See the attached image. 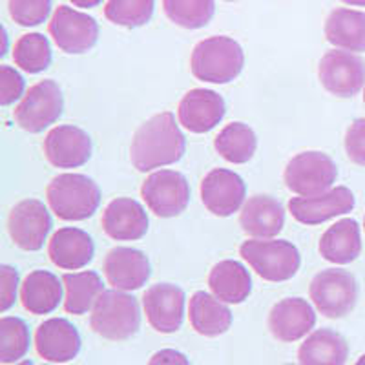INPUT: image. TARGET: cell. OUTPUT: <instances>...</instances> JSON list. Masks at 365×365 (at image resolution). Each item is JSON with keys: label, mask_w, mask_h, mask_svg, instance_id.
<instances>
[{"label": "cell", "mask_w": 365, "mask_h": 365, "mask_svg": "<svg viewBox=\"0 0 365 365\" xmlns=\"http://www.w3.org/2000/svg\"><path fill=\"white\" fill-rule=\"evenodd\" d=\"M141 197L155 216L175 217L187 210L190 185L181 172L158 170L143 182Z\"/></svg>", "instance_id": "10"}, {"label": "cell", "mask_w": 365, "mask_h": 365, "mask_svg": "<svg viewBox=\"0 0 365 365\" xmlns=\"http://www.w3.org/2000/svg\"><path fill=\"white\" fill-rule=\"evenodd\" d=\"M356 205L354 194L347 187H336L311 197H292L289 212L303 225H319L336 216H344Z\"/></svg>", "instance_id": "16"}, {"label": "cell", "mask_w": 365, "mask_h": 365, "mask_svg": "<svg viewBox=\"0 0 365 365\" xmlns=\"http://www.w3.org/2000/svg\"><path fill=\"white\" fill-rule=\"evenodd\" d=\"M344 4L349 6H358V8H365V0H341Z\"/></svg>", "instance_id": "42"}, {"label": "cell", "mask_w": 365, "mask_h": 365, "mask_svg": "<svg viewBox=\"0 0 365 365\" xmlns=\"http://www.w3.org/2000/svg\"><path fill=\"white\" fill-rule=\"evenodd\" d=\"M347 158L358 166H365V117L353 120L345 132Z\"/></svg>", "instance_id": "37"}, {"label": "cell", "mask_w": 365, "mask_h": 365, "mask_svg": "<svg viewBox=\"0 0 365 365\" xmlns=\"http://www.w3.org/2000/svg\"><path fill=\"white\" fill-rule=\"evenodd\" d=\"M13 61L26 73H41L51 64L50 41L42 34L22 35L13 48Z\"/></svg>", "instance_id": "32"}, {"label": "cell", "mask_w": 365, "mask_h": 365, "mask_svg": "<svg viewBox=\"0 0 365 365\" xmlns=\"http://www.w3.org/2000/svg\"><path fill=\"white\" fill-rule=\"evenodd\" d=\"M214 148L228 163L245 165L256 154L257 137L245 123H230L216 135Z\"/></svg>", "instance_id": "31"}, {"label": "cell", "mask_w": 365, "mask_h": 365, "mask_svg": "<svg viewBox=\"0 0 365 365\" xmlns=\"http://www.w3.org/2000/svg\"><path fill=\"white\" fill-rule=\"evenodd\" d=\"M15 365H34V361H31V360H22V361H19V364H15Z\"/></svg>", "instance_id": "44"}, {"label": "cell", "mask_w": 365, "mask_h": 365, "mask_svg": "<svg viewBox=\"0 0 365 365\" xmlns=\"http://www.w3.org/2000/svg\"><path fill=\"white\" fill-rule=\"evenodd\" d=\"M63 285L55 274L48 270H34L21 285V302L31 314H50L63 302Z\"/></svg>", "instance_id": "26"}, {"label": "cell", "mask_w": 365, "mask_h": 365, "mask_svg": "<svg viewBox=\"0 0 365 365\" xmlns=\"http://www.w3.org/2000/svg\"><path fill=\"white\" fill-rule=\"evenodd\" d=\"M187 139L175 123L174 113L163 112L150 117L133 133L130 159L139 172H150L181 161Z\"/></svg>", "instance_id": "1"}, {"label": "cell", "mask_w": 365, "mask_h": 365, "mask_svg": "<svg viewBox=\"0 0 365 365\" xmlns=\"http://www.w3.org/2000/svg\"><path fill=\"white\" fill-rule=\"evenodd\" d=\"M188 318L197 334L216 338L225 334L232 325V312L225 302L205 291H197L188 303Z\"/></svg>", "instance_id": "24"}, {"label": "cell", "mask_w": 365, "mask_h": 365, "mask_svg": "<svg viewBox=\"0 0 365 365\" xmlns=\"http://www.w3.org/2000/svg\"><path fill=\"white\" fill-rule=\"evenodd\" d=\"M364 228H365V217H364Z\"/></svg>", "instance_id": "47"}, {"label": "cell", "mask_w": 365, "mask_h": 365, "mask_svg": "<svg viewBox=\"0 0 365 365\" xmlns=\"http://www.w3.org/2000/svg\"><path fill=\"white\" fill-rule=\"evenodd\" d=\"M154 8L155 0H108L104 6V17L123 28H141L150 22Z\"/></svg>", "instance_id": "35"}, {"label": "cell", "mask_w": 365, "mask_h": 365, "mask_svg": "<svg viewBox=\"0 0 365 365\" xmlns=\"http://www.w3.org/2000/svg\"><path fill=\"white\" fill-rule=\"evenodd\" d=\"M143 307L148 324L161 334L179 331L185 316V292L172 283L152 285L143 296Z\"/></svg>", "instance_id": "14"}, {"label": "cell", "mask_w": 365, "mask_h": 365, "mask_svg": "<svg viewBox=\"0 0 365 365\" xmlns=\"http://www.w3.org/2000/svg\"><path fill=\"white\" fill-rule=\"evenodd\" d=\"M64 97L58 84L51 79L41 81L26 91L13 112L15 123L29 133L44 132L63 115Z\"/></svg>", "instance_id": "8"}, {"label": "cell", "mask_w": 365, "mask_h": 365, "mask_svg": "<svg viewBox=\"0 0 365 365\" xmlns=\"http://www.w3.org/2000/svg\"><path fill=\"white\" fill-rule=\"evenodd\" d=\"M35 349L48 361H70L81 351V334L66 318H50L35 332Z\"/></svg>", "instance_id": "20"}, {"label": "cell", "mask_w": 365, "mask_h": 365, "mask_svg": "<svg viewBox=\"0 0 365 365\" xmlns=\"http://www.w3.org/2000/svg\"><path fill=\"white\" fill-rule=\"evenodd\" d=\"M19 270L9 265L0 267V311L6 312L17 299Z\"/></svg>", "instance_id": "39"}, {"label": "cell", "mask_w": 365, "mask_h": 365, "mask_svg": "<svg viewBox=\"0 0 365 365\" xmlns=\"http://www.w3.org/2000/svg\"><path fill=\"white\" fill-rule=\"evenodd\" d=\"M208 287L217 299L230 305H240L252 292V279L245 267L236 259H223L212 267Z\"/></svg>", "instance_id": "25"}, {"label": "cell", "mask_w": 365, "mask_h": 365, "mask_svg": "<svg viewBox=\"0 0 365 365\" xmlns=\"http://www.w3.org/2000/svg\"><path fill=\"white\" fill-rule=\"evenodd\" d=\"M225 99L214 90L194 88L179 103L178 117L188 132L207 133L216 128L225 117Z\"/></svg>", "instance_id": "18"}, {"label": "cell", "mask_w": 365, "mask_h": 365, "mask_svg": "<svg viewBox=\"0 0 365 365\" xmlns=\"http://www.w3.org/2000/svg\"><path fill=\"white\" fill-rule=\"evenodd\" d=\"M53 221L46 205L38 200H24L11 208L8 217V232L13 243L22 250L35 252L44 247Z\"/></svg>", "instance_id": "12"}, {"label": "cell", "mask_w": 365, "mask_h": 365, "mask_svg": "<svg viewBox=\"0 0 365 365\" xmlns=\"http://www.w3.org/2000/svg\"><path fill=\"white\" fill-rule=\"evenodd\" d=\"M148 365H190V361L175 349H161L150 358Z\"/></svg>", "instance_id": "40"}, {"label": "cell", "mask_w": 365, "mask_h": 365, "mask_svg": "<svg viewBox=\"0 0 365 365\" xmlns=\"http://www.w3.org/2000/svg\"><path fill=\"white\" fill-rule=\"evenodd\" d=\"M63 283L66 289L64 311L70 314H86L90 309H93L97 298L104 292L103 279L93 270L64 274Z\"/></svg>", "instance_id": "30"}, {"label": "cell", "mask_w": 365, "mask_h": 365, "mask_svg": "<svg viewBox=\"0 0 365 365\" xmlns=\"http://www.w3.org/2000/svg\"><path fill=\"white\" fill-rule=\"evenodd\" d=\"M354 365H365V354H361V356L358 358V361Z\"/></svg>", "instance_id": "43"}, {"label": "cell", "mask_w": 365, "mask_h": 365, "mask_svg": "<svg viewBox=\"0 0 365 365\" xmlns=\"http://www.w3.org/2000/svg\"><path fill=\"white\" fill-rule=\"evenodd\" d=\"M318 77L329 93L351 99L365 84L364 58L344 50L327 51L319 61Z\"/></svg>", "instance_id": "11"}, {"label": "cell", "mask_w": 365, "mask_h": 365, "mask_svg": "<svg viewBox=\"0 0 365 365\" xmlns=\"http://www.w3.org/2000/svg\"><path fill=\"white\" fill-rule=\"evenodd\" d=\"M103 230L115 241L141 240L148 232V216L135 200L117 197L104 208Z\"/></svg>", "instance_id": "22"}, {"label": "cell", "mask_w": 365, "mask_h": 365, "mask_svg": "<svg viewBox=\"0 0 365 365\" xmlns=\"http://www.w3.org/2000/svg\"><path fill=\"white\" fill-rule=\"evenodd\" d=\"M245 66L243 48L234 38L217 35L197 42L192 51L190 70L195 79L212 84L234 81Z\"/></svg>", "instance_id": "2"}, {"label": "cell", "mask_w": 365, "mask_h": 365, "mask_svg": "<svg viewBox=\"0 0 365 365\" xmlns=\"http://www.w3.org/2000/svg\"><path fill=\"white\" fill-rule=\"evenodd\" d=\"M166 17L185 29L205 28L216 13L214 0H163Z\"/></svg>", "instance_id": "33"}, {"label": "cell", "mask_w": 365, "mask_h": 365, "mask_svg": "<svg viewBox=\"0 0 365 365\" xmlns=\"http://www.w3.org/2000/svg\"><path fill=\"white\" fill-rule=\"evenodd\" d=\"M241 257L267 282L294 278L302 265L298 249L287 240H249L240 247Z\"/></svg>", "instance_id": "5"}, {"label": "cell", "mask_w": 365, "mask_h": 365, "mask_svg": "<svg viewBox=\"0 0 365 365\" xmlns=\"http://www.w3.org/2000/svg\"><path fill=\"white\" fill-rule=\"evenodd\" d=\"M318 249L324 259L336 265H347L354 262L361 252L360 225L351 217L336 221V225L325 230Z\"/></svg>", "instance_id": "27"}, {"label": "cell", "mask_w": 365, "mask_h": 365, "mask_svg": "<svg viewBox=\"0 0 365 365\" xmlns=\"http://www.w3.org/2000/svg\"><path fill=\"white\" fill-rule=\"evenodd\" d=\"M29 349V329L24 319L4 316L0 319V361L15 364Z\"/></svg>", "instance_id": "34"}, {"label": "cell", "mask_w": 365, "mask_h": 365, "mask_svg": "<svg viewBox=\"0 0 365 365\" xmlns=\"http://www.w3.org/2000/svg\"><path fill=\"white\" fill-rule=\"evenodd\" d=\"M24 93V79L17 70L2 64L0 66V104L9 106Z\"/></svg>", "instance_id": "38"}, {"label": "cell", "mask_w": 365, "mask_h": 365, "mask_svg": "<svg viewBox=\"0 0 365 365\" xmlns=\"http://www.w3.org/2000/svg\"><path fill=\"white\" fill-rule=\"evenodd\" d=\"M245 181L232 170L214 168L201 181V201L214 216L228 217L245 205Z\"/></svg>", "instance_id": "13"}, {"label": "cell", "mask_w": 365, "mask_h": 365, "mask_svg": "<svg viewBox=\"0 0 365 365\" xmlns=\"http://www.w3.org/2000/svg\"><path fill=\"white\" fill-rule=\"evenodd\" d=\"M48 254L53 265L63 270H79L93 259L96 245L88 232L75 227L58 228L51 236Z\"/></svg>", "instance_id": "23"}, {"label": "cell", "mask_w": 365, "mask_h": 365, "mask_svg": "<svg viewBox=\"0 0 365 365\" xmlns=\"http://www.w3.org/2000/svg\"><path fill=\"white\" fill-rule=\"evenodd\" d=\"M364 103H365V90H364Z\"/></svg>", "instance_id": "46"}, {"label": "cell", "mask_w": 365, "mask_h": 365, "mask_svg": "<svg viewBox=\"0 0 365 365\" xmlns=\"http://www.w3.org/2000/svg\"><path fill=\"white\" fill-rule=\"evenodd\" d=\"M240 225L254 240H272L283 230L285 210L270 195H252L241 208Z\"/></svg>", "instance_id": "21"}, {"label": "cell", "mask_w": 365, "mask_h": 365, "mask_svg": "<svg viewBox=\"0 0 365 365\" xmlns=\"http://www.w3.org/2000/svg\"><path fill=\"white\" fill-rule=\"evenodd\" d=\"M103 270L110 285L123 292L141 289L152 274L148 256L130 247H115L110 250L104 257Z\"/></svg>", "instance_id": "17"}, {"label": "cell", "mask_w": 365, "mask_h": 365, "mask_svg": "<svg viewBox=\"0 0 365 365\" xmlns=\"http://www.w3.org/2000/svg\"><path fill=\"white\" fill-rule=\"evenodd\" d=\"M349 345L340 332L318 329L299 345V365H345Z\"/></svg>", "instance_id": "29"}, {"label": "cell", "mask_w": 365, "mask_h": 365, "mask_svg": "<svg viewBox=\"0 0 365 365\" xmlns=\"http://www.w3.org/2000/svg\"><path fill=\"white\" fill-rule=\"evenodd\" d=\"M325 37L338 50L365 51V13L347 8L331 11L325 22Z\"/></svg>", "instance_id": "28"}, {"label": "cell", "mask_w": 365, "mask_h": 365, "mask_svg": "<svg viewBox=\"0 0 365 365\" xmlns=\"http://www.w3.org/2000/svg\"><path fill=\"white\" fill-rule=\"evenodd\" d=\"M75 8H96L103 0H70Z\"/></svg>", "instance_id": "41"}, {"label": "cell", "mask_w": 365, "mask_h": 365, "mask_svg": "<svg viewBox=\"0 0 365 365\" xmlns=\"http://www.w3.org/2000/svg\"><path fill=\"white\" fill-rule=\"evenodd\" d=\"M90 325L99 336L125 341L135 336L141 327V311L133 296L123 291H104L91 309Z\"/></svg>", "instance_id": "4"}, {"label": "cell", "mask_w": 365, "mask_h": 365, "mask_svg": "<svg viewBox=\"0 0 365 365\" xmlns=\"http://www.w3.org/2000/svg\"><path fill=\"white\" fill-rule=\"evenodd\" d=\"M50 208L58 220L83 221L91 217L101 205L97 182L83 174H61L46 188Z\"/></svg>", "instance_id": "3"}, {"label": "cell", "mask_w": 365, "mask_h": 365, "mask_svg": "<svg viewBox=\"0 0 365 365\" xmlns=\"http://www.w3.org/2000/svg\"><path fill=\"white\" fill-rule=\"evenodd\" d=\"M227 2H236V0H227Z\"/></svg>", "instance_id": "45"}, {"label": "cell", "mask_w": 365, "mask_h": 365, "mask_svg": "<svg viewBox=\"0 0 365 365\" xmlns=\"http://www.w3.org/2000/svg\"><path fill=\"white\" fill-rule=\"evenodd\" d=\"M48 31L58 50L70 55L86 53L99 41V24L96 19L68 6L55 9Z\"/></svg>", "instance_id": "9"}, {"label": "cell", "mask_w": 365, "mask_h": 365, "mask_svg": "<svg viewBox=\"0 0 365 365\" xmlns=\"http://www.w3.org/2000/svg\"><path fill=\"white\" fill-rule=\"evenodd\" d=\"M44 155L55 168H79L90 161L91 139L79 126H55L44 139Z\"/></svg>", "instance_id": "15"}, {"label": "cell", "mask_w": 365, "mask_h": 365, "mask_svg": "<svg viewBox=\"0 0 365 365\" xmlns=\"http://www.w3.org/2000/svg\"><path fill=\"white\" fill-rule=\"evenodd\" d=\"M316 325V312L303 298H285L272 307L269 329L272 336L285 344L302 340Z\"/></svg>", "instance_id": "19"}, {"label": "cell", "mask_w": 365, "mask_h": 365, "mask_svg": "<svg viewBox=\"0 0 365 365\" xmlns=\"http://www.w3.org/2000/svg\"><path fill=\"white\" fill-rule=\"evenodd\" d=\"M338 168L324 152H302L287 163L283 172L285 187L299 197H311L327 192L336 182Z\"/></svg>", "instance_id": "6"}, {"label": "cell", "mask_w": 365, "mask_h": 365, "mask_svg": "<svg viewBox=\"0 0 365 365\" xmlns=\"http://www.w3.org/2000/svg\"><path fill=\"white\" fill-rule=\"evenodd\" d=\"M309 296L325 318H344L356 307V278L347 270L325 269L312 278Z\"/></svg>", "instance_id": "7"}, {"label": "cell", "mask_w": 365, "mask_h": 365, "mask_svg": "<svg viewBox=\"0 0 365 365\" xmlns=\"http://www.w3.org/2000/svg\"><path fill=\"white\" fill-rule=\"evenodd\" d=\"M9 17L24 28L38 26L50 17L51 0H8Z\"/></svg>", "instance_id": "36"}]
</instances>
